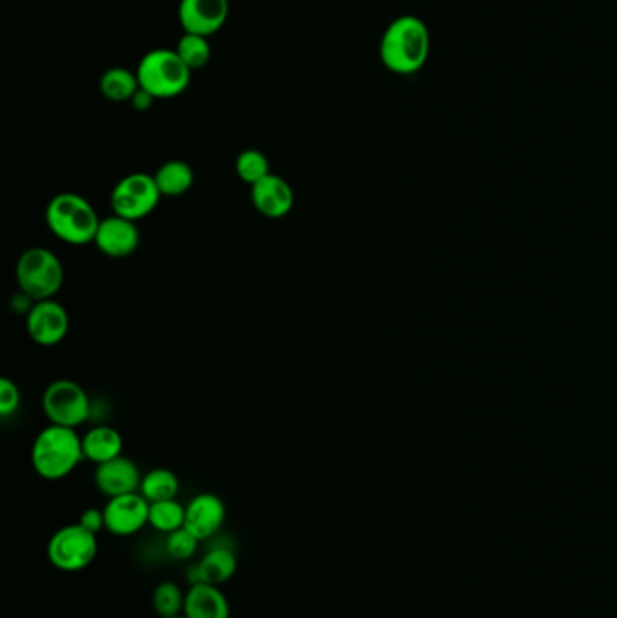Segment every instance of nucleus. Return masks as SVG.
I'll use <instances>...</instances> for the list:
<instances>
[{"instance_id": "obj_1", "label": "nucleus", "mask_w": 617, "mask_h": 618, "mask_svg": "<svg viewBox=\"0 0 617 618\" xmlns=\"http://www.w3.org/2000/svg\"><path fill=\"white\" fill-rule=\"evenodd\" d=\"M431 53V33L422 19L403 15L395 19L378 44V56L388 71L409 77L419 73Z\"/></svg>"}, {"instance_id": "obj_2", "label": "nucleus", "mask_w": 617, "mask_h": 618, "mask_svg": "<svg viewBox=\"0 0 617 618\" xmlns=\"http://www.w3.org/2000/svg\"><path fill=\"white\" fill-rule=\"evenodd\" d=\"M84 460L82 438L78 437L77 429L69 427L42 429L31 446V465L47 482H60L77 471Z\"/></svg>"}, {"instance_id": "obj_3", "label": "nucleus", "mask_w": 617, "mask_h": 618, "mask_svg": "<svg viewBox=\"0 0 617 618\" xmlns=\"http://www.w3.org/2000/svg\"><path fill=\"white\" fill-rule=\"evenodd\" d=\"M102 219L80 194L62 192L47 203L46 223L55 238L71 246L95 243Z\"/></svg>"}, {"instance_id": "obj_4", "label": "nucleus", "mask_w": 617, "mask_h": 618, "mask_svg": "<svg viewBox=\"0 0 617 618\" xmlns=\"http://www.w3.org/2000/svg\"><path fill=\"white\" fill-rule=\"evenodd\" d=\"M140 87L156 100H168L189 89L192 71L185 66L176 49H153L145 53L136 67Z\"/></svg>"}, {"instance_id": "obj_5", "label": "nucleus", "mask_w": 617, "mask_h": 618, "mask_svg": "<svg viewBox=\"0 0 617 618\" xmlns=\"http://www.w3.org/2000/svg\"><path fill=\"white\" fill-rule=\"evenodd\" d=\"M64 266L55 252L44 246L27 249L16 263V283L33 302L55 299L64 286Z\"/></svg>"}, {"instance_id": "obj_6", "label": "nucleus", "mask_w": 617, "mask_h": 618, "mask_svg": "<svg viewBox=\"0 0 617 618\" xmlns=\"http://www.w3.org/2000/svg\"><path fill=\"white\" fill-rule=\"evenodd\" d=\"M97 555V533L89 532L80 522L62 527L47 542V559L60 572H82Z\"/></svg>"}, {"instance_id": "obj_7", "label": "nucleus", "mask_w": 617, "mask_h": 618, "mask_svg": "<svg viewBox=\"0 0 617 618\" xmlns=\"http://www.w3.org/2000/svg\"><path fill=\"white\" fill-rule=\"evenodd\" d=\"M42 409L52 426L77 427L91 418V400L80 384L60 378L46 387L42 396Z\"/></svg>"}, {"instance_id": "obj_8", "label": "nucleus", "mask_w": 617, "mask_h": 618, "mask_svg": "<svg viewBox=\"0 0 617 618\" xmlns=\"http://www.w3.org/2000/svg\"><path fill=\"white\" fill-rule=\"evenodd\" d=\"M162 198L164 196L159 192L154 176L143 173L129 174L112 188V213L136 223L140 219L151 216L158 208Z\"/></svg>"}, {"instance_id": "obj_9", "label": "nucleus", "mask_w": 617, "mask_h": 618, "mask_svg": "<svg viewBox=\"0 0 617 618\" xmlns=\"http://www.w3.org/2000/svg\"><path fill=\"white\" fill-rule=\"evenodd\" d=\"M26 330L35 344L53 347L69 333V314L55 299L38 300L26 314Z\"/></svg>"}, {"instance_id": "obj_10", "label": "nucleus", "mask_w": 617, "mask_h": 618, "mask_svg": "<svg viewBox=\"0 0 617 618\" xmlns=\"http://www.w3.org/2000/svg\"><path fill=\"white\" fill-rule=\"evenodd\" d=\"M148 507L151 503L140 492L111 497L103 507L106 530L117 538H131L147 527Z\"/></svg>"}, {"instance_id": "obj_11", "label": "nucleus", "mask_w": 617, "mask_h": 618, "mask_svg": "<svg viewBox=\"0 0 617 618\" xmlns=\"http://www.w3.org/2000/svg\"><path fill=\"white\" fill-rule=\"evenodd\" d=\"M229 0H179L178 21L184 33L216 35L229 21Z\"/></svg>"}, {"instance_id": "obj_12", "label": "nucleus", "mask_w": 617, "mask_h": 618, "mask_svg": "<svg viewBox=\"0 0 617 618\" xmlns=\"http://www.w3.org/2000/svg\"><path fill=\"white\" fill-rule=\"evenodd\" d=\"M227 519L223 499L210 492H203L190 499L185 507V528L195 533L199 541H209L220 533Z\"/></svg>"}, {"instance_id": "obj_13", "label": "nucleus", "mask_w": 617, "mask_h": 618, "mask_svg": "<svg viewBox=\"0 0 617 618\" xmlns=\"http://www.w3.org/2000/svg\"><path fill=\"white\" fill-rule=\"evenodd\" d=\"M97 246L103 255L111 258H123L133 255L140 246L139 224L120 216H109L100 221L97 238Z\"/></svg>"}, {"instance_id": "obj_14", "label": "nucleus", "mask_w": 617, "mask_h": 618, "mask_svg": "<svg viewBox=\"0 0 617 618\" xmlns=\"http://www.w3.org/2000/svg\"><path fill=\"white\" fill-rule=\"evenodd\" d=\"M251 198L255 210L268 219L286 218L296 203L290 183L277 174H268L266 178L252 185Z\"/></svg>"}, {"instance_id": "obj_15", "label": "nucleus", "mask_w": 617, "mask_h": 618, "mask_svg": "<svg viewBox=\"0 0 617 618\" xmlns=\"http://www.w3.org/2000/svg\"><path fill=\"white\" fill-rule=\"evenodd\" d=\"M142 474L133 460L125 456H118L111 462L97 465L95 471V485L103 496L111 497L125 496L140 492L142 485Z\"/></svg>"}, {"instance_id": "obj_16", "label": "nucleus", "mask_w": 617, "mask_h": 618, "mask_svg": "<svg viewBox=\"0 0 617 618\" xmlns=\"http://www.w3.org/2000/svg\"><path fill=\"white\" fill-rule=\"evenodd\" d=\"M238 572V558L229 547H214L207 550L199 563L190 566L187 578H190V586L195 584H221L229 583Z\"/></svg>"}, {"instance_id": "obj_17", "label": "nucleus", "mask_w": 617, "mask_h": 618, "mask_svg": "<svg viewBox=\"0 0 617 618\" xmlns=\"http://www.w3.org/2000/svg\"><path fill=\"white\" fill-rule=\"evenodd\" d=\"M185 618H230L229 598L220 586L199 583L185 595Z\"/></svg>"}, {"instance_id": "obj_18", "label": "nucleus", "mask_w": 617, "mask_h": 618, "mask_svg": "<svg viewBox=\"0 0 617 618\" xmlns=\"http://www.w3.org/2000/svg\"><path fill=\"white\" fill-rule=\"evenodd\" d=\"M84 456L95 465L111 462L122 456L123 438L117 429L109 426H97L82 437Z\"/></svg>"}, {"instance_id": "obj_19", "label": "nucleus", "mask_w": 617, "mask_h": 618, "mask_svg": "<svg viewBox=\"0 0 617 618\" xmlns=\"http://www.w3.org/2000/svg\"><path fill=\"white\" fill-rule=\"evenodd\" d=\"M154 179L164 198H179L195 185V170L187 162L170 159L156 170Z\"/></svg>"}, {"instance_id": "obj_20", "label": "nucleus", "mask_w": 617, "mask_h": 618, "mask_svg": "<svg viewBox=\"0 0 617 618\" xmlns=\"http://www.w3.org/2000/svg\"><path fill=\"white\" fill-rule=\"evenodd\" d=\"M139 89V75L129 71L128 67H111L100 78V91L109 102H131Z\"/></svg>"}, {"instance_id": "obj_21", "label": "nucleus", "mask_w": 617, "mask_h": 618, "mask_svg": "<svg viewBox=\"0 0 617 618\" xmlns=\"http://www.w3.org/2000/svg\"><path fill=\"white\" fill-rule=\"evenodd\" d=\"M179 492V479L173 471L168 468H153L142 477L140 494L148 503L168 501L176 499Z\"/></svg>"}, {"instance_id": "obj_22", "label": "nucleus", "mask_w": 617, "mask_h": 618, "mask_svg": "<svg viewBox=\"0 0 617 618\" xmlns=\"http://www.w3.org/2000/svg\"><path fill=\"white\" fill-rule=\"evenodd\" d=\"M148 525L162 533H173L185 527V507L176 499L151 503L148 507Z\"/></svg>"}, {"instance_id": "obj_23", "label": "nucleus", "mask_w": 617, "mask_h": 618, "mask_svg": "<svg viewBox=\"0 0 617 618\" xmlns=\"http://www.w3.org/2000/svg\"><path fill=\"white\" fill-rule=\"evenodd\" d=\"M176 53L185 62V66L195 73L209 64L210 56H212V46H210L207 36L184 33L178 41V46H176Z\"/></svg>"}, {"instance_id": "obj_24", "label": "nucleus", "mask_w": 617, "mask_h": 618, "mask_svg": "<svg viewBox=\"0 0 617 618\" xmlns=\"http://www.w3.org/2000/svg\"><path fill=\"white\" fill-rule=\"evenodd\" d=\"M185 595L178 584L165 581L159 583L153 592L154 614L162 618L179 617L184 614Z\"/></svg>"}, {"instance_id": "obj_25", "label": "nucleus", "mask_w": 617, "mask_h": 618, "mask_svg": "<svg viewBox=\"0 0 617 618\" xmlns=\"http://www.w3.org/2000/svg\"><path fill=\"white\" fill-rule=\"evenodd\" d=\"M235 174L241 181L246 185H255L261 179L266 178L271 173V162L265 154L255 148H246L235 159Z\"/></svg>"}, {"instance_id": "obj_26", "label": "nucleus", "mask_w": 617, "mask_h": 618, "mask_svg": "<svg viewBox=\"0 0 617 618\" xmlns=\"http://www.w3.org/2000/svg\"><path fill=\"white\" fill-rule=\"evenodd\" d=\"M199 539L195 533H190L187 528H179L176 532L168 533L165 539V552L168 558L176 559V561H189L195 558L198 552Z\"/></svg>"}, {"instance_id": "obj_27", "label": "nucleus", "mask_w": 617, "mask_h": 618, "mask_svg": "<svg viewBox=\"0 0 617 618\" xmlns=\"http://www.w3.org/2000/svg\"><path fill=\"white\" fill-rule=\"evenodd\" d=\"M21 407V389L10 378H0V415H15Z\"/></svg>"}, {"instance_id": "obj_28", "label": "nucleus", "mask_w": 617, "mask_h": 618, "mask_svg": "<svg viewBox=\"0 0 617 618\" xmlns=\"http://www.w3.org/2000/svg\"><path fill=\"white\" fill-rule=\"evenodd\" d=\"M78 522H80L86 530L97 533V536L102 532V530H106V517H103V510H100V508H87V510H84L80 519H78Z\"/></svg>"}, {"instance_id": "obj_29", "label": "nucleus", "mask_w": 617, "mask_h": 618, "mask_svg": "<svg viewBox=\"0 0 617 618\" xmlns=\"http://www.w3.org/2000/svg\"><path fill=\"white\" fill-rule=\"evenodd\" d=\"M154 102H156V98L151 97L147 91H143L142 87H140L139 92L131 100L136 111H148Z\"/></svg>"}, {"instance_id": "obj_30", "label": "nucleus", "mask_w": 617, "mask_h": 618, "mask_svg": "<svg viewBox=\"0 0 617 618\" xmlns=\"http://www.w3.org/2000/svg\"><path fill=\"white\" fill-rule=\"evenodd\" d=\"M173 618H185V617H181V615H179V617H173Z\"/></svg>"}]
</instances>
